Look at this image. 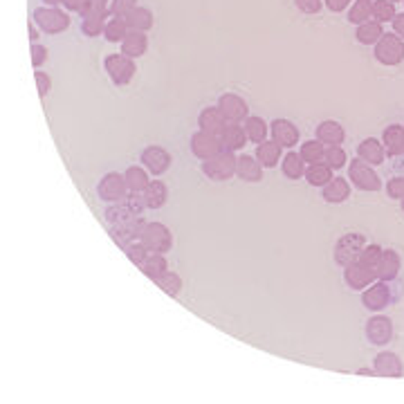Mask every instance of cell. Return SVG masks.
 Here are the masks:
<instances>
[{"instance_id":"6da1fadb","label":"cell","mask_w":404,"mask_h":404,"mask_svg":"<svg viewBox=\"0 0 404 404\" xmlns=\"http://www.w3.org/2000/svg\"><path fill=\"white\" fill-rule=\"evenodd\" d=\"M146 204L142 200V193H130L122 202H115L106 209V220L108 225H124V223H130V220H137L144 214Z\"/></svg>"},{"instance_id":"7a4b0ae2","label":"cell","mask_w":404,"mask_h":404,"mask_svg":"<svg viewBox=\"0 0 404 404\" xmlns=\"http://www.w3.org/2000/svg\"><path fill=\"white\" fill-rule=\"evenodd\" d=\"M236 153H231V151H220L218 155H214V158L209 160H202L200 168H202V173L214 180V182H225L229 178L236 175Z\"/></svg>"},{"instance_id":"3957f363","label":"cell","mask_w":404,"mask_h":404,"mask_svg":"<svg viewBox=\"0 0 404 404\" xmlns=\"http://www.w3.org/2000/svg\"><path fill=\"white\" fill-rule=\"evenodd\" d=\"M32 21L38 25L43 34H61L70 28V16L61 11L59 7H36L32 11Z\"/></svg>"},{"instance_id":"277c9868","label":"cell","mask_w":404,"mask_h":404,"mask_svg":"<svg viewBox=\"0 0 404 404\" xmlns=\"http://www.w3.org/2000/svg\"><path fill=\"white\" fill-rule=\"evenodd\" d=\"M373 47L375 59L386 65V68H393V65H400L404 61V41L393 32H384Z\"/></svg>"},{"instance_id":"5b68a950","label":"cell","mask_w":404,"mask_h":404,"mask_svg":"<svg viewBox=\"0 0 404 404\" xmlns=\"http://www.w3.org/2000/svg\"><path fill=\"white\" fill-rule=\"evenodd\" d=\"M139 243L144 245L149 252L166 254V252H171V247H173L171 229H168L166 225H162V223H146L144 229H142Z\"/></svg>"},{"instance_id":"8992f818","label":"cell","mask_w":404,"mask_h":404,"mask_svg":"<svg viewBox=\"0 0 404 404\" xmlns=\"http://www.w3.org/2000/svg\"><path fill=\"white\" fill-rule=\"evenodd\" d=\"M103 70L108 72L110 81L115 86H128L137 72V65H135V59H130L120 52V54H108L103 59Z\"/></svg>"},{"instance_id":"52a82bcc","label":"cell","mask_w":404,"mask_h":404,"mask_svg":"<svg viewBox=\"0 0 404 404\" xmlns=\"http://www.w3.org/2000/svg\"><path fill=\"white\" fill-rule=\"evenodd\" d=\"M364 247H367V236H364V233H359V231L344 233V236L337 241V245H335V260H337V265L346 267L350 263H355Z\"/></svg>"},{"instance_id":"ba28073f","label":"cell","mask_w":404,"mask_h":404,"mask_svg":"<svg viewBox=\"0 0 404 404\" xmlns=\"http://www.w3.org/2000/svg\"><path fill=\"white\" fill-rule=\"evenodd\" d=\"M348 178L350 182L359 189V191H380L382 189V178L375 173V168L371 164H367L364 160L355 158L350 160V166H348Z\"/></svg>"},{"instance_id":"9c48e42d","label":"cell","mask_w":404,"mask_h":404,"mask_svg":"<svg viewBox=\"0 0 404 404\" xmlns=\"http://www.w3.org/2000/svg\"><path fill=\"white\" fill-rule=\"evenodd\" d=\"M128 185H126V178L124 173H106L97 185V195L99 200L115 204V202H122L126 195H128Z\"/></svg>"},{"instance_id":"30bf717a","label":"cell","mask_w":404,"mask_h":404,"mask_svg":"<svg viewBox=\"0 0 404 404\" xmlns=\"http://www.w3.org/2000/svg\"><path fill=\"white\" fill-rule=\"evenodd\" d=\"M393 301V292H391L388 281H373L369 285V290L362 292V306L371 310V312H382Z\"/></svg>"},{"instance_id":"8fae6325","label":"cell","mask_w":404,"mask_h":404,"mask_svg":"<svg viewBox=\"0 0 404 404\" xmlns=\"http://www.w3.org/2000/svg\"><path fill=\"white\" fill-rule=\"evenodd\" d=\"M139 162L151 175H164L168 168H171L173 158H171V153L164 151L162 146H146L139 155Z\"/></svg>"},{"instance_id":"7c38bea8","label":"cell","mask_w":404,"mask_h":404,"mask_svg":"<svg viewBox=\"0 0 404 404\" xmlns=\"http://www.w3.org/2000/svg\"><path fill=\"white\" fill-rule=\"evenodd\" d=\"M367 340L373 344V346H386L391 340H393V321L384 315H375L373 319L367 321Z\"/></svg>"},{"instance_id":"4fadbf2b","label":"cell","mask_w":404,"mask_h":404,"mask_svg":"<svg viewBox=\"0 0 404 404\" xmlns=\"http://www.w3.org/2000/svg\"><path fill=\"white\" fill-rule=\"evenodd\" d=\"M189 144H191V153L198 160H209V158H214V155H218L220 151H223V142H220V137L204 133V130L193 133Z\"/></svg>"},{"instance_id":"5bb4252c","label":"cell","mask_w":404,"mask_h":404,"mask_svg":"<svg viewBox=\"0 0 404 404\" xmlns=\"http://www.w3.org/2000/svg\"><path fill=\"white\" fill-rule=\"evenodd\" d=\"M344 281L350 290H367L373 281H377V272L373 267L362 265L359 260L344 267Z\"/></svg>"},{"instance_id":"9a60e30c","label":"cell","mask_w":404,"mask_h":404,"mask_svg":"<svg viewBox=\"0 0 404 404\" xmlns=\"http://www.w3.org/2000/svg\"><path fill=\"white\" fill-rule=\"evenodd\" d=\"M218 108L225 115L227 122H245L247 117H250V106H247V101L238 95H233V93L220 95Z\"/></svg>"},{"instance_id":"2e32d148","label":"cell","mask_w":404,"mask_h":404,"mask_svg":"<svg viewBox=\"0 0 404 404\" xmlns=\"http://www.w3.org/2000/svg\"><path fill=\"white\" fill-rule=\"evenodd\" d=\"M144 225H146L144 218L130 220V223H124V225H112V227H110V236H112V241H115L117 245L122 247V250H126L128 245H133V243L139 241Z\"/></svg>"},{"instance_id":"e0dca14e","label":"cell","mask_w":404,"mask_h":404,"mask_svg":"<svg viewBox=\"0 0 404 404\" xmlns=\"http://www.w3.org/2000/svg\"><path fill=\"white\" fill-rule=\"evenodd\" d=\"M270 135L283 149H292V146L299 144V128L290 120H275V122H272L270 124Z\"/></svg>"},{"instance_id":"ac0fdd59","label":"cell","mask_w":404,"mask_h":404,"mask_svg":"<svg viewBox=\"0 0 404 404\" xmlns=\"http://www.w3.org/2000/svg\"><path fill=\"white\" fill-rule=\"evenodd\" d=\"M400 270H402V258L396 250H384L380 263H377L375 272H377V279L380 281H396L400 277Z\"/></svg>"},{"instance_id":"d6986e66","label":"cell","mask_w":404,"mask_h":404,"mask_svg":"<svg viewBox=\"0 0 404 404\" xmlns=\"http://www.w3.org/2000/svg\"><path fill=\"white\" fill-rule=\"evenodd\" d=\"M198 126H200V130H204V133L220 137L225 126H227V120H225V115L220 112L218 106H212V108H204L198 115Z\"/></svg>"},{"instance_id":"ffe728a7","label":"cell","mask_w":404,"mask_h":404,"mask_svg":"<svg viewBox=\"0 0 404 404\" xmlns=\"http://www.w3.org/2000/svg\"><path fill=\"white\" fill-rule=\"evenodd\" d=\"M373 371H375V375H380V377H402L404 364L396 353H388V350H384V353H380L375 357Z\"/></svg>"},{"instance_id":"44dd1931","label":"cell","mask_w":404,"mask_h":404,"mask_svg":"<svg viewBox=\"0 0 404 404\" xmlns=\"http://www.w3.org/2000/svg\"><path fill=\"white\" fill-rule=\"evenodd\" d=\"M357 158L364 160L367 164H371V166H380L386 160V149H384V144L380 139L369 137L357 146Z\"/></svg>"},{"instance_id":"7402d4cb","label":"cell","mask_w":404,"mask_h":404,"mask_svg":"<svg viewBox=\"0 0 404 404\" xmlns=\"http://www.w3.org/2000/svg\"><path fill=\"white\" fill-rule=\"evenodd\" d=\"M317 139L321 144L328 149V146H342L346 133H344V126L340 122H333V120H325L317 126Z\"/></svg>"},{"instance_id":"603a6c76","label":"cell","mask_w":404,"mask_h":404,"mask_svg":"<svg viewBox=\"0 0 404 404\" xmlns=\"http://www.w3.org/2000/svg\"><path fill=\"white\" fill-rule=\"evenodd\" d=\"M220 142H223V149L236 153L247 144V133L243 128V122H227L223 135H220Z\"/></svg>"},{"instance_id":"cb8c5ba5","label":"cell","mask_w":404,"mask_h":404,"mask_svg":"<svg viewBox=\"0 0 404 404\" xmlns=\"http://www.w3.org/2000/svg\"><path fill=\"white\" fill-rule=\"evenodd\" d=\"M236 175L243 182H260L263 180V166L256 160V155H238Z\"/></svg>"},{"instance_id":"d4e9b609","label":"cell","mask_w":404,"mask_h":404,"mask_svg":"<svg viewBox=\"0 0 404 404\" xmlns=\"http://www.w3.org/2000/svg\"><path fill=\"white\" fill-rule=\"evenodd\" d=\"M146 50H149V36H146V32L130 30V32L126 34V38L122 41V54H126V57H130V59L144 57Z\"/></svg>"},{"instance_id":"484cf974","label":"cell","mask_w":404,"mask_h":404,"mask_svg":"<svg viewBox=\"0 0 404 404\" xmlns=\"http://www.w3.org/2000/svg\"><path fill=\"white\" fill-rule=\"evenodd\" d=\"M321 195L325 202L330 204H340L350 198V182L346 178H333L328 185L321 189Z\"/></svg>"},{"instance_id":"4316f807","label":"cell","mask_w":404,"mask_h":404,"mask_svg":"<svg viewBox=\"0 0 404 404\" xmlns=\"http://www.w3.org/2000/svg\"><path fill=\"white\" fill-rule=\"evenodd\" d=\"M382 144L386 149V153L391 158H398V155H404V126L400 124H391L384 128L382 135Z\"/></svg>"},{"instance_id":"83f0119b","label":"cell","mask_w":404,"mask_h":404,"mask_svg":"<svg viewBox=\"0 0 404 404\" xmlns=\"http://www.w3.org/2000/svg\"><path fill=\"white\" fill-rule=\"evenodd\" d=\"M281 144H277L275 139H265L263 144L256 146V160L260 162L263 168H275L281 160H283V153H281Z\"/></svg>"},{"instance_id":"f1b7e54d","label":"cell","mask_w":404,"mask_h":404,"mask_svg":"<svg viewBox=\"0 0 404 404\" xmlns=\"http://www.w3.org/2000/svg\"><path fill=\"white\" fill-rule=\"evenodd\" d=\"M166 198H168V189L160 180L149 182L146 191L142 193V200H144L146 209H162V207L166 204Z\"/></svg>"},{"instance_id":"f546056e","label":"cell","mask_w":404,"mask_h":404,"mask_svg":"<svg viewBox=\"0 0 404 404\" xmlns=\"http://www.w3.org/2000/svg\"><path fill=\"white\" fill-rule=\"evenodd\" d=\"M306 182L310 187H325L333 180V168L325 162H317V164H308L306 166Z\"/></svg>"},{"instance_id":"4dcf8cb0","label":"cell","mask_w":404,"mask_h":404,"mask_svg":"<svg viewBox=\"0 0 404 404\" xmlns=\"http://www.w3.org/2000/svg\"><path fill=\"white\" fill-rule=\"evenodd\" d=\"M124 178H126V185H128V191L130 193H144L146 187H149V171L144 166H128L124 171Z\"/></svg>"},{"instance_id":"1f68e13d","label":"cell","mask_w":404,"mask_h":404,"mask_svg":"<svg viewBox=\"0 0 404 404\" xmlns=\"http://www.w3.org/2000/svg\"><path fill=\"white\" fill-rule=\"evenodd\" d=\"M281 171L288 180H301L306 175V162H304V158L299 153L290 151L288 155H283Z\"/></svg>"},{"instance_id":"d6a6232c","label":"cell","mask_w":404,"mask_h":404,"mask_svg":"<svg viewBox=\"0 0 404 404\" xmlns=\"http://www.w3.org/2000/svg\"><path fill=\"white\" fill-rule=\"evenodd\" d=\"M137 267L142 270V275L149 277L151 281H155V279L162 277L164 272L168 270V263H166L164 254H155V252H151L144 260H142V265H137Z\"/></svg>"},{"instance_id":"836d02e7","label":"cell","mask_w":404,"mask_h":404,"mask_svg":"<svg viewBox=\"0 0 404 404\" xmlns=\"http://www.w3.org/2000/svg\"><path fill=\"white\" fill-rule=\"evenodd\" d=\"M382 34H384V28H382V23H377V21L362 23L355 30V38L362 45H375L382 38Z\"/></svg>"},{"instance_id":"e575fe53","label":"cell","mask_w":404,"mask_h":404,"mask_svg":"<svg viewBox=\"0 0 404 404\" xmlns=\"http://www.w3.org/2000/svg\"><path fill=\"white\" fill-rule=\"evenodd\" d=\"M243 128H245V133H247V139L254 142V144H263V142L267 139L270 135V126L260 120V117H247V120L243 122Z\"/></svg>"},{"instance_id":"d590c367","label":"cell","mask_w":404,"mask_h":404,"mask_svg":"<svg viewBox=\"0 0 404 404\" xmlns=\"http://www.w3.org/2000/svg\"><path fill=\"white\" fill-rule=\"evenodd\" d=\"M126 18V25H128V30H135V32H149L153 28V14L146 9V7H135L133 11H130Z\"/></svg>"},{"instance_id":"8d00e7d4","label":"cell","mask_w":404,"mask_h":404,"mask_svg":"<svg viewBox=\"0 0 404 404\" xmlns=\"http://www.w3.org/2000/svg\"><path fill=\"white\" fill-rule=\"evenodd\" d=\"M373 21V0H355L348 9V23L362 25Z\"/></svg>"},{"instance_id":"74e56055","label":"cell","mask_w":404,"mask_h":404,"mask_svg":"<svg viewBox=\"0 0 404 404\" xmlns=\"http://www.w3.org/2000/svg\"><path fill=\"white\" fill-rule=\"evenodd\" d=\"M128 32L130 30H128V25H126V18L110 16L108 23H106V30H103V36H106L108 43H122Z\"/></svg>"},{"instance_id":"f35d334b","label":"cell","mask_w":404,"mask_h":404,"mask_svg":"<svg viewBox=\"0 0 404 404\" xmlns=\"http://www.w3.org/2000/svg\"><path fill=\"white\" fill-rule=\"evenodd\" d=\"M299 155H301L306 164H317V162H323V158H325V146L319 139H308L301 144Z\"/></svg>"},{"instance_id":"ab89813d","label":"cell","mask_w":404,"mask_h":404,"mask_svg":"<svg viewBox=\"0 0 404 404\" xmlns=\"http://www.w3.org/2000/svg\"><path fill=\"white\" fill-rule=\"evenodd\" d=\"M155 283H158V288H162V292H166L168 296H178L182 290L180 275H175V272H171V270H166L162 277L155 279Z\"/></svg>"},{"instance_id":"60d3db41","label":"cell","mask_w":404,"mask_h":404,"mask_svg":"<svg viewBox=\"0 0 404 404\" xmlns=\"http://www.w3.org/2000/svg\"><path fill=\"white\" fill-rule=\"evenodd\" d=\"M396 3L391 0H373V21L377 23H391L396 18Z\"/></svg>"},{"instance_id":"b9f144b4","label":"cell","mask_w":404,"mask_h":404,"mask_svg":"<svg viewBox=\"0 0 404 404\" xmlns=\"http://www.w3.org/2000/svg\"><path fill=\"white\" fill-rule=\"evenodd\" d=\"M110 14H99V16H88V18H83L81 21V32L86 34V36H90V38H95V36H99V34H103V30H106V18H108Z\"/></svg>"},{"instance_id":"7bdbcfd3","label":"cell","mask_w":404,"mask_h":404,"mask_svg":"<svg viewBox=\"0 0 404 404\" xmlns=\"http://www.w3.org/2000/svg\"><path fill=\"white\" fill-rule=\"evenodd\" d=\"M323 162L328 164L333 171H337V168H344L346 166V162H348V155H346V151L342 149V146H328L325 149V158H323Z\"/></svg>"},{"instance_id":"ee69618b","label":"cell","mask_w":404,"mask_h":404,"mask_svg":"<svg viewBox=\"0 0 404 404\" xmlns=\"http://www.w3.org/2000/svg\"><path fill=\"white\" fill-rule=\"evenodd\" d=\"M382 252H384V247H380V245H369L367 243V247H364L362 250V254H359V263L362 265H367V267H377V263H380V258H382Z\"/></svg>"},{"instance_id":"f6af8a7d","label":"cell","mask_w":404,"mask_h":404,"mask_svg":"<svg viewBox=\"0 0 404 404\" xmlns=\"http://www.w3.org/2000/svg\"><path fill=\"white\" fill-rule=\"evenodd\" d=\"M137 7V0H110V16H128L130 11H133Z\"/></svg>"},{"instance_id":"bcb514c9","label":"cell","mask_w":404,"mask_h":404,"mask_svg":"<svg viewBox=\"0 0 404 404\" xmlns=\"http://www.w3.org/2000/svg\"><path fill=\"white\" fill-rule=\"evenodd\" d=\"M34 79H36V90H38V95H41L43 99L50 95V90H52V81H50V76L38 68L36 72H34Z\"/></svg>"},{"instance_id":"7dc6e473","label":"cell","mask_w":404,"mask_h":404,"mask_svg":"<svg viewBox=\"0 0 404 404\" xmlns=\"http://www.w3.org/2000/svg\"><path fill=\"white\" fill-rule=\"evenodd\" d=\"M386 193H388V198L402 200V198H404V178L388 180V182H386Z\"/></svg>"},{"instance_id":"c3c4849f","label":"cell","mask_w":404,"mask_h":404,"mask_svg":"<svg viewBox=\"0 0 404 404\" xmlns=\"http://www.w3.org/2000/svg\"><path fill=\"white\" fill-rule=\"evenodd\" d=\"M30 54H32V65H34V68L38 70V68H41V65L47 61V54H50V52H47V47H43V45L32 43V47H30Z\"/></svg>"},{"instance_id":"681fc988","label":"cell","mask_w":404,"mask_h":404,"mask_svg":"<svg viewBox=\"0 0 404 404\" xmlns=\"http://www.w3.org/2000/svg\"><path fill=\"white\" fill-rule=\"evenodd\" d=\"M294 5L299 11H304V14H317L323 5V0H294Z\"/></svg>"},{"instance_id":"f907efd6","label":"cell","mask_w":404,"mask_h":404,"mask_svg":"<svg viewBox=\"0 0 404 404\" xmlns=\"http://www.w3.org/2000/svg\"><path fill=\"white\" fill-rule=\"evenodd\" d=\"M353 3L355 0H323V5L328 7L333 14H342V11H346Z\"/></svg>"},{"instance_id":"816d5d0a","label":"cell","mask_w":404,"mask_h":404,"mask_svg":"<svg viewBox=\"0 0 404 404\" xmlns=\"http://www.w3.org/2000/svg\"><path fill=\"white\" fill-rule=\"evenodd\" d=\"M391 25H393V34H398L404 41V11L402 14H396V18L391 21Z\"/></svg>"},{"instance_id":"f5cc1de1","label":"cell","mask_w":404,"mask_h":404,"mask_svg":"<svg viewBox=\"0 0 404 404\" xmlns=\"http://www.w3.org/2000/svg\"><path fill=\"white\" fill-rule=\"evenodd\" d=\"M63 5L68 7L70 11H76V14H81V11L86 9L88 0H63Z\"/></svg>"},{"instance_id":"db71d44e","label":"cell","mask_w":404,"mask_h":404,"mask_svg":"<svg viewBox=\"0 0 404 404\" xmlns=\"http://www.w3.org/2000/svg\"><path fill=\"white\" fill-rule=\"evenodd\" d=\"M28 28H30V41H32V43H36V41H38V25L32 21V23L28 25Z\"/></svg>"},{"instance_id":"11a10c76","label":"cell","mask_w":404,"mask_h":404,"mask_svg":"<svg viewBox=\"0 0 404 404\" xmlns=\"http://www.w3.org/2000/svg\"><path fill=\"white\" fill-rule=\"evenodd\" d=\"M43 5H47V7H57V5H63V0H43Z\"/></svg>"},{"instance_id":"9f6ffc18","label":"cell","mask_w":404,"mask_h":404,"mask_svg":"<svg viewBox=\"0 0 404 404\" xmlns=\"http://www.w3.org/2000/svg\"><path fill=\"white\" fill-rule=\"evenodd\" d=\"M400 202H402V212H404V198H402V200H400Z\"/></svg>"},{"instance_id":"6f0895ef","label":"cell","mask_w":404,"mask_h":404,"mask_svg":"<svg viewBox=\"0 0 404 404\" xmlns=\"http://www.w3.org/2000/svg\"><path fill=\"white\" fill-rule=\"evenodd\" d=\"M391 3H402V0H391Z\"/></svg>"},{"instance_id":"680465c9","label":"cell","mask_w":404,"mask_h":404,"mask_svg":"<svg viewBox=\"0 0 404 404\" xmlns=\"http://www.w3.org/2000/svg\"><path fill=\"white\" fill-rule=\"evenodd\" d=\"M402 3H404V0H402Z\"/></svg>"}]
</instances>
